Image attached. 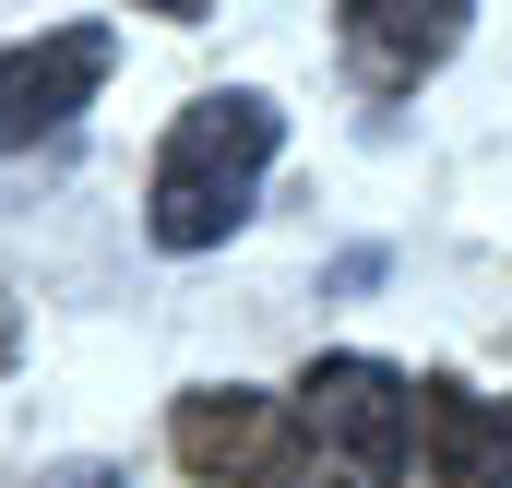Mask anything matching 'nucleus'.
Segmentation results:
<instances>
[{
	"label": "nucleus",
	"instance_id": "4",
	"mask_svg": "<svg viewBox=\"0 0 512 488\" xmlns=\"http://www.w3.org/2000/svg\"><path fill=\"white\" fill-rule=\"evenodd\" d=\"M108 60H120V36H108V24H60V36L0 48V155H12V143H36V131H60L96 84H108Z\"/></svg>",
	"mask_w": 512,
	"mask_h": 488
},
{
	"label": "nucleus",
	"instance_id": "2",
	"mask_svg": "<svg viewBox=\"0 0 512 488\" xmlns=\"http://www.w3.org/2000/svg\"><path fill=\"white\" fill-rule=\"evenodd\" d=\"M167 453L191 465L203 488H310V453H298V417L274 393H179L167 417Z\"/></svg>",
	"mask_w": 512,
	"mask_h": 488
},
{
	"label": "nucleus",
	"instance_id": "1",
	"mask_svg": "<svg viewBox=\"0 0 512 488\" xmlns=\"http://www.w3.org/2000/svg\"><path fill=\"white\" fill-rule=\"evenodd\" d=\"M274 143H286V120H274L262 96H191V108L167 120V143H155V191H143L155 250H215L251 215Z\"/></svg>",
	"mask_w": 512,
	"mask_h": 488
},
{
	"label": "nucleus",
	"instance_id": "8",
	"mask_svg": "<svg viewBox=\"0 0 512 488\" xmlns=\"http://www.w3.org/2000/svg\"><path fill=\"white\" fill-rule=\"evenodd\" d=\"M60 488H120V477H108V465H72V477H60Z\"/></svg>",
	"mask_w": 512,
	"mask_h": 488
},
{
	"label": "nucleus",
	"instance_id": "5",
	"mask_svg": "<svg viewBox=\"0 0 512 488\" xmlns=\"http://www.w3.org/2000/svg\"><path fill=\"white\" fill-rule=\"evenodd\" d=\"M417 465L441 488H512V405L465 381H417Z\"/></svg>",
	"mask_w": 512,
	"mask_h": 488
},
{
	"label": "nucleus",
	"instance_id": "6",
	"mask_svg": "<svg viewBox=\"0 0 512 488\" xmlns=\"http://www.w3.org/2000/svg\"><path fill=\"white\" fill-rule=\"evenodd\" d=\"M346 48H358L370 84H417V72H441V60L465 48V12H393V0H358V12H346Z\"/></svg>",
	"mask_w": 512,
	"mask_h": 488
},
{
	"label": "nucleus",
	"instance_id": "9",
	"mask_svg": "<svg viewBox=\"0 0 512 488\" xmlns=\"http://www.w3.org/2000/svg\"><path fill=\"white\" fill-rule=\"evenodd\" d=\"M310 488H322V477H310Z\"/></svg>",
	"mask_w": 512,
	"mask_h": 488
},
{
	"label": "nucleus",
	"instance_id": "3",
	"mask_svg": "<svg viewBox=\"0 0 512 488\" xmlns=\"http://www.w3.org/2000/svg\"><path fill=\"white\" fill-rule=\"evenodd\" d=\"M298 429H322L358 477H405L417 465V381L382 358H322L298 381Z\"/></svg>",
	"mask_w": 512,
	"mask_h": 488
},
{
	"label": "nucleus",
	"instance_id": "7",
	"mask_svg": "<svg viewBox=\"0 0 512 488\" xmlns=\"http://www.w3.org/2000/svg\"><path fill=\"white\" fill-rule=\"evenodd\" d=\"M12 358H24V322H12V298H0V369H12Z\"/></svg>",
	"mask_w": 512,
	"mask_h": 488
}]
</instances>
